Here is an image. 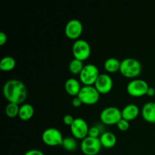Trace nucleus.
<instances>
[{"instance_id": "f03ea898", "label": "nucleus", "mask_w": 155, "mask_h": 155, "mask_svg": "<svg viewBox=\"0 0 155 155\" xmlns=\"http://www.w3.org/2000/svg\"><path fill=\"white\" fill-rule=\"evenodd\" d=\"M142 64L133 58H127L121 61L120 72L127 78L135 79L142 73Z\"/></svg>"}, {"instance_id": "a211bd4d", "label": "nucleus", "mask_w": 155, "mask_h": 155, "mask_svg": "<svg viewBox=\"0 0 155 155\" xmlns=\"http://www.w3.org/2000/svg\"><path fill=\"white\" fill-rule=\"evenodd\" d=\"M121 61L115 58H109L104 61V67L105 71L110 74H114V73L120 71V68Z\"/></svg>"}, {"instance_id": "423d86ee", "label": "nucleus", "mask_w": 155, "mask_h": 155, "mask_svg": "<svg viewBox=\"0 0 155 155\" xmlns=\"http://www.w3.org/2000/svg\"><path fill=\"white\" fill-rule=\"evenodd\" d=\"M42 140L48 146L55 147L62 145L64 137L60 130L54 127H49L42 133Z\"/></svg>"}, {"instance_id": "bb28decb", "label": "nucleus", "mask_w": 155, "mask_h": 155, "mask_svg": "<svg viewBox=\"0 0 155 155\" xmlns=\"http://www.w3.org/2000/svg\"><path fill=\"white\" fill-rule=\"evenodd\" d=\"M24 155H45L42 151L38 149H30L25 152Z\"/></svg>"}, {"instance_id": "1a4fd4ad", "label": "nucleus", "mask_w": 155, "mask_h": 155, "mask_svg": "<svg viewBox=\"0 0 155 155\" xmlns=\"http://www.w3.org/2000/svg\"><path fill=\"white\" fill-rule=\"evenodd\" d=\"M102 147L99 138L87 136L83 139L80 144V149L85 155H97Z\"/></svg>"}, {"instance_id": "20e7f679", "label": "nucleus", "mask_w": 155, "mask_h": 155, "mask_svg": "<svg viewBox=\"0 0 155 155\" xmlns=\"http://www.w3.org/2000/svg\"><path fill=\"white\" fill-rule=\"evenodd\" d=\"M99 117L101 122L105 125H117L122 119V112L118 107L110 106L101 110Z\"/></svg>"}, {"instance_id": "cd10ccee", "label": "nucleus", "mask_w": 155, "mask_h": 155, "mask_svg": "<svg viewBox=\"0 0 155 155\" xmlns=\"http://www.w3.org/2000/svg\"><path fill=\"white\" fill-rule=\"evenodd\" d=\"M7 35L4 32L0 33V45H4L7 42Z\"/></svg>"}, {"instance_id": "9b49d317", "label": "nucleus", "mask_w": 155, "mask_h": 155, "mask_svg": "<svg viewBox=\"0 0 155 155\" xmlns=\"http://www.w3.org/2000/svg\"><path fill=\"white\" fill-rule=\"evenodd\" d=\"M83 26L78 19H71L66 24L64 27L65 36L72 40H77L83 33Z\"/></svg>"}, {"instance_id": "a878e982", "label": "nucleus", "mask_w": 155, "mask_h": 155, "mask_svg": "<svg viewBox=\"0 0 155 155\" xmlns=\"http://www.w3.org/2000/svg\"><path fill=\"white\" fill-rule=\"evenodd\" d=\"M71 104L74 107H79L83 104V102H82V101L78 96H76L73 98L72 101H71Z\"/></svg>"}, {"instance_id": "f257e3e1", "label": "nucleus", "mask_w": 155, "mask_h": 155, "mask_svg": "<svg viewBox=\"0 0 155 155\" xmlns=\"http://www.w3.org/2000/svg\"><path fill=\"white\" fill-rule=\"evenodd\" d=\"M3 95L9 103L22 104L27 99V89L21 80L12 79L8 80L2 88Z\"/></svg>"}, {"instance_id": "0eeeda50", "label": "nucleus", "mask_w": 155, "mask_h": 155, "mask_svg": "<svg viewBox=\"0 0 155 155\" xmlns=\"http://www.w3.org/2000/svg\"><path fill=\"white\" fill-rule=\"evenodd\" d=\"M100 95L94 86H83L77 96L80 98L83 104L86 105H93L99 101Z\"/></svg>"}, {"instance_id": "6ab92c4d", "label": "nucleus", "mask_w": 155, "mask_h": 155, "mask_svg": "<svg viewBox=\"0 0 155 155\" xmlns=\"http://www.w3.org/2000/svg\"><path fill=\"white\" fill-rule=\"evenodd\" d=\"M16 66V61L12 56H5L0 61V69L2 71H12Z\"/></svg>"}, {"instance_id": "9d476101", "label": "nucleus", "mask_w": 155, "mask_h": 155, "mask_svg": "<svg viewBox=\"0 0 155 155\" xmlns=\"http://www.w3.org/2000/svg\"><path fill=\"white\" fill-rule=\"evenodd\" d=\"M70 129L73 136L77 139L83 140L87 137L89 134V125L83 118H75Z\"/></svg>"}, {"instance_id": "b1692460", "label": "nucleus", "mask_w": 155, "mask_h": 155, "mask_svg": "<svg viewBox=\"0 0 155 155\" xmlns=\"http://www.w3.org/2000/svg\"><path fill=\"white\" fill-rule=\"evenodd\" d=\"M117 127L118 130H120V131H123V132H125L127 131V130H128L129 128H130V122L127 121V120L122 118V119L117 123Z\"/></svg>"}, {"instance_id": "c85d7f7f", "label": "nucleus", "mask_w": 155, "mask_h": 155, "mask_svg": "<svg viewBox=\"0 0 155 155\" xmlns=\"http://www.w3.org/2000/svg\"><path fill=\"white\" fill-rule=\"evenodd\" d=\"M149 97H153L154 95H155V89L154 87H150L148 88V92H147V95Z\"/></svg>"}, {"instance_id": "2eb2a0df", "label": "nucleus", "mask_w": 155, "mask_h": 155, "mask_svg": "<svg viewBox=\"0 0 155 155\" xmlns=\"http://www.w3.org/2000/svg\"><path fill=\"white\" fill-rule=\"evenodd\" d=\"M121 112H122V118L130 122V121L135 120L139 116L140 110L136 104H130L125 106L121 110Z\"/></svg>"}, {"instance_id": "f3484780", "label": "nucleus", "mask_w": 155, "mask_h": 155, "mask_svg": "<svg viewBox=\"0 0 155 155\" xmlns=\"http://www.w3.org/2000/svg\"><path fill=\"white\" fill-rule=\"evenodd\" d=\"M33 114H34V107H33L32 104H28V103H24L20 106L18 117L21 120H29L33 117Z\"/></svg>"}, {"instance_id": "ddd939ff", "label": "nucleus", "mask_w": 155, "mask_h": 155, "mask_svg": "<svg viewBox=\"0 0 155 155\" xmlns=\"http://www.w3.org/2000/svg\"><path fill=\"white\" fill-rule=\"evenodd\" d=\"M141 114L146 122L150 124H155V102L148 101L142 107Z\"/></svg>"}, {"instance_id": "dca6fc26", "label": "nucleus", "mask_w": 155, "mask_h": 155, "mask_svg": "<svg viewBox=\"0 0 155 155\" xmlns=\"http://www.w3.org/2000/svg\"><path fill=\"white\" fill-rule=\"evenodd\" d=\"M102 147L111 148L117 144V136L111 132H103L99 137Z\"/></svg>"}, {"instance_id": "393cba45", "label": "nucleus", "mask_w": 155, "mask_h": 155, "mask_svg": "<svg viewBox=\"0 0 155 155\" xmlns=\"http://www.w3.org/2000/svg\"><path fill=\"white\" fill-rule=\"evenodd\" d=\"M74 119H75V118L73 117L72 115L66 114L63 117V122L64 124H66V125L70 126V127H71V124H72L73 122H74Z\"/></svg>"}, {"instance_id": "6e6552de", "label": "nucleus", "mask_w": 155, "mask_h": 155, "mask_svg": "<svg viewBox=\"0 0 155 155\" xmlns=\"http://www.w3.org/2000/svg\"><path fill=\"white\" fill-rule=\"evenodd\" d=\"M72 53L74 58L83 61L87 60L91 54V46L87 41L79 39L74 42Z\"/></svg>"}, {"instance_id": "5701e85b", "label": "nucleus", "mask_w": 155, "mask_h": 155, "mask_svg": "<svg viewBox=\"0 0 155 155\" xmlns=\"http://www.w3.org/2000/svg\"><path fill=\"white\" fill-rule=\"evenodd\" d=\"M101 133H101L99 127L98 126H94V127L89 128L88 136H90V137L92 138H99V136H101Z\"/></svg>"}, {"instance_id": "7ed1b4c3", "label": "nucleus", "mask_w": 155, "mask_h": 155, "mask_svg": "<svg viewBox=\"0 0 155 155\" xmlns=\"http://www.w3.org/2000/svg\"><path fill=\"white\" fill-rule=\"evenodd\" d=\"M99 75L98 67L92 64H88L85 65L79 77L80 83L84 86H94Z\"/></svg>"}, {"instance_id": "4be33fe9", "label": "nucleus", "mask_w": 155, "mask_h": 155, "mask_svg": "<svg viewBox=\"0 0 155 155\" xmlns=\"http://www.w3.org/2000/svg\"><path fill=\"white\" fill-rule=\"evenodd\" d=\"M20 106L19 104H14V103H8L6 105L5 111L6 116L10 118L16 117L19 114Z\"/></svg>"}, {"instance_id": "4468645a", "label": "nucleus", "mask_w": 155, "mask_h": 155, "mask_svg": "<svg viewBox=\"0 0 155 155\" xmlns=\"http://www.w3.org/2000/svg\"><path fill=\"white\" fill-rule=\"evenodd\" d=\"M81 83L77 79L71 77L65 81L64 89L67 93L71 96H77L81 90Z\"/></svg>"}, {"instance_id": "39448f33", "label": "nucleus", "mask_w": 155, "mask_h": 155, "mask_svg": "<svg viewBox=\"0 0 155 155\" xmlns=\"http://www.w3.org/2000/svg\"><path fill=\"white\" fill-rule=\"evenodd\" d=\"M148 88L149 86L145 80L142 79H133L127 84V91L130 96L140 98L147 95Z\"/></svg>"}, {"instance_id": "aec40b11", "label": "nucleus", "mask_w": 155, "mask_h": 155, "mask_svg": "<svg viewBox=\"0 0 155 155\" xmlns=\"http://www.w3.org/2000/svg\"><path fill=\"white\" fill-rule=\"evenodd\" d=\"M84 66L83 61L74 58L71 61L69 64V71L74 75H80Z\"/></svg>"}, {"instance_id": "f8f14e48", "label": "nucleus", "mask_w": 155, "mask_h": 155, "mask_svg": "<svg viewBox=\"0 0 155 155\" xmlns=\"http://www.w3.org/2000/svg\"><path fill=\"white\" fill-rule=\"evenodd\" d=\"M113 84V80L109 74H101L97 79L94 86L100 94L105 95L111 91Z\"/></svg>"}, {"instance_id": "412c9836", "label": "nucleus", "mask_w": 155, "mask_h": 155, "mask_svg": "<svg viewBox=\"0 0 155 155\" xmlns=\"http://www.w3.org/2000/svg\"><path fill=\"white\" fill-rule=\"evenodd\" d=\"M61 146L67 151L72 152V151L77 150V147H78V144H77V140L74 137H66L64 138L63 143H62Z\"/></svg>"}]
</instances>
